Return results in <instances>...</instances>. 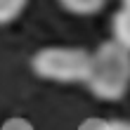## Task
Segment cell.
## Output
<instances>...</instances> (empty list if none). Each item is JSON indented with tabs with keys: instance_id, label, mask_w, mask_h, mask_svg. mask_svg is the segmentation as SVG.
I'll return each instance as SVG.
<instances>
[{
	"instance_id": "cell-8",
	"label": "cell",
	"mask_w": 130,
	"mask_h": 130,
	"mask_svg": "<svg viewBox=\"0 0 130 130\" xmlns=\"http://www.w3.org/2000/svg\"><path fill=\"white\" fill-rule=\"evenodd\" d=\"M121 5H123V7H130V0H121Z\"/></svg>"
},
{
	"instance_id": "cell-4",
	"label": "cell",
	"mask_w": 130,
	"mask_h": 130,
	"mask_svg": "<svg viewBox=\"0 0 130 130\" xmlns=\"http://www.w3.org/2000/svg\"><path fill=\"white\" fill-rule=\"evenodd\" d=\"M57 3L69 14H76V17H92V14H99L104 10L106 0H57Z\"/></svg>"
},
{
	"instance_id": "cell-7",
	"label": "cell",
	"mask_w": 130,
	"mask_h": 130,
	"mask_svg": "<svg viewBox=\"0 0 130 130\" xmlns=\"http://www.w3.org/2000/svg\"><path fill=\"white\" fill-rule=\"evenodd\" d=\"M3 130H28V125L24 121H10V123H5Z\"/></svg>"
},
{
	"instance_id": "cell-2",
	"label": "cell",
	"mask_w": 130,
	"mask_h": 130,
	"mask_svg": "<svg viewBox=\"0 0 130 130\" xmlns=\"http://www.w3.org/2000/svg\"><path fill=\"white\" fill-rule=\"evenodd\" d=\"M90 69V50L73 45H47L33 52L31 71L50 83H85Z\"/></svg>"
},
{
	"instance_id": "cell-5",
	"label": "cell",
	"mask_w": 130,
	"mask_h": 130,
	"mask_svg": "<svg viewBox=\"0 0 130 130\" xmlns=\"http://www.w3.org/2000/svg\"><path fill=\"white\" fill-rule=\"evenodd\" d=\"M28 0H0V26H7L17 21L26 12Z\"/></svg>"
},
{
	"instance_id": "cell-6",
	"label": "cell",
	"mask_w": 130,
	"mask_h": 130,
	"mask_svg": "<svg viewBox=\"0 0 130 130\" xmlns=\"http://www.w3.org/2000/svg\"><path fill=\"white\" fill-rule=\"evenodd\" d=\"M92 130H130V121H125V118H106V121H99Z\"/></svg>"
},
{
	"instance_id": "cell-3",
	"label": "cell",
	"mask_w": 130,
	"mask_h": 130,
	"mask_svg": "<svg viewBox=\"0 0 130 130\" xmlns=\"http://www.w3.org/2000/svg\"><path fill=\"white\" fill-rule=\"evenodd\" d=\"M111 40L130 52V7L121 5L111 17Z\"/></svg>"
},
{
	"instance_id": "cell-1",
	"label": "cell",
	"mask_w": 130,
	"mask_h": 130,
	"mask_svg": "<svg viewBox=\"0 0 130 130\" xmlns=\"http://www.w3.org/2000/svg\"><path fill=\"white\" fill-rule=\"evenodd\" d=\"M88 90L102 102H118L130 90V52L113 40L102 43L90 52L85 78Z\"/></svg>"
}]
</instances>
